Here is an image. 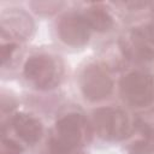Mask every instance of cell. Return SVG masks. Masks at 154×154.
Listing matches in <instances>:
<instances>
[{"label": "cell", "mask_w": 154, "mask_h": 154, "mask_svg": "<svg viewBox=\"0 0 154 154\" xmlns=\"http://www.w3.org/2000/svg\"><path fill=\"white\" fill-rule=\"evenodd\" d=\"M89 137L85 119L78 113H70L55 124L52 146L63 149H77Z\"/></svg>", "instance_id": "obj_1"}, {"label": "cell", "mask_w": 154, "mask_h": 154, "mask_svg": "<svg viewBox=\"0 0 154 154\" xmlns=\"http://www.w3.org/2000/svg\"><path fill=\"white\" fill-rule=\"evenodd\" d=\"M61 67L58 61L49 55H34L25 61L24 76L38 89H52L57 87L61 78Z\"/></svg>", "instance_id": "obj_2"}, {"label": "cell", "mask_w": 154, "mask_h": 154, "mask_svg": "<svg viewBox=\"0 0 154 154\" xmlns=\"http://www.w3.org/2000/svg\"><path fill=\"white\" fill-rule=\"evenodd\" d=\"M93 123L99 137L106 141H119L124 138L130 130L128 114L113 107L99 108L95 111Z\"/></svg>", "instance_id": "obj_3"}, {"label": "cell", "mask_w": 154, "mask_h": 154, "mask_svg": "<svg viewBox=\"0 0 154 154\" xmlns=\"http://www.w3.org/2000/svg\"><path fill=\"white\" fill-rule=\"evenodd\" d=\"M120 93L129 105L147 106L154 97V78L146 72L128 73L120 82Z\"/></svg>", "instance_id": "obj_4"}, {"label": "cell", "mask_w": 154, "mask_h": 154, "mask_svg": "<svg viewBox=\"0 0 154 154\" xmlns=\"http://www.w3.org/2000/svg\"><path fill=\"white\" fill-rule=\"evenodd\" d=\"M79 85L84 97L90 101L103 100L113 89V82L109 73L99 65H90L84 69L81 75Z\"/></svg>", "instance_id": "obj_5"}, {"label": "cell", "mask_w": 154, "mask_h": 154, "mask_svg": "<svg viewBox=\"0 0 154 154\" xmlns=\"http://www.w3.org/2000/svg\"><path fill=\"white\" fill-rule=\"evenodd\" d=\"M124 54L135 60H154V25L131 30L122 40Z\"/></svg>", "instance_id": "obj_6"}, {"label": "cell", "mask_w": 154, "mask_h": 154, "mask_svg": "<svg viewBox=\"0 0 154 154\" xmlns=\"http://www.w3.org/2000/svg\"><path fill=\"white\" fill-rule=\"evenodd\" d=\"M91 28L84 14L67 13L58 23V34L61 41L70 46H82L90 37Z\"/></svg>", "instance_id": "obj_7"}, {"label": "cell", "mask_w": 154, "mask_h": 154, "mask_svg": "<svg viewBox=\"0 0 154 154\" xmlns=\"http://www.w3.org/2000/svg\"><path fill=\"white\" fill-rule=\"evenodd\" d=\"M12 125L17 135L28 144H34L40 141L43 132L42 124L40 123V120L25 113L17 114L12 120Z\"/></svg>", "instance_id": "obj_8"}, {"label": "cell", "mask_w": 154, "mask_h": 154, "mask_svg": "<svg viewBox=\"0 0 154 154\" xmlns=\"http://www.w3.org/2000/svg\"><path fill=\"white\" fill-rule=\"evenodd\" d=\"M89 26L91 30H97V31H107L112 28L113 25V19L111 14L101 8V7H91L88 10V12L84 14Z\"/></svg>", "instance_id": "obj_9"}, {"label": "cell", "mask_w": 154, "mask_h": 154, "mask_svg": "<svg viewBox=\"0 0 154 154\" xmlns=\"http://www.w3.org/2000/svg\"><path fill=\"white\" fill-rule=\"evenodd\" d=\"M136 124L142 134H144L147 137L154 138V109L140 114Z\"/></svg>", "instance_id": "obj_10"}, {"label": "cell", "mask_w": 154, "mask_h": 154, "mask_svg": "<svg viewBox=\"0 0 154 154\" xmlns=\"http://www.w3.org/2000/svg\"><path fill=\"white\" fill-rule=\"evenodd\" d=\"M20 153H22V148L14 141L2 138L0 154H20Z\"/></svg>", "instance_id": "obj_11"}, {"label": "cell", "mask_w": 154, "mask_h": 154, "mask_svg": "<svg viewBox=\"0 0 154 154\" xmlns=\"http://www.w3.org/2000/svg\"><path fill=\"white\" fill-rule=\"evenodd\" d=\"M14 49H16V45L13 43H6L1 46V63L2 64H5L12 57V53L14 52Z\"/></svg>", "instance_id": "obj_12"}, {"label": "cell", "mask_w": 154, "mask_h": 154, "mask_svg": "<svg viewBox=\"0 0 154 154\" xmlns=\"http://www.w3.org/2000/svg\"><path fill=\"white\" fill-rule=\"evenodd\" d=\"M47 154H82V153H78L76 149H63V148H58V147H54V146H51V149Z\"/></svg>", "instance_id": "obj_13"}]
</instances>
